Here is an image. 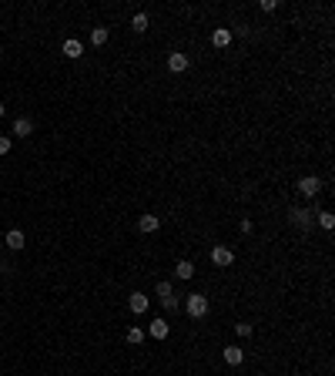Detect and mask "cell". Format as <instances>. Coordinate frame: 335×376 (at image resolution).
<instances>
[{
  "mask_svg": "<svg viewBox=\"0 0 335 376\" xmlns=\"http://www.w3.org/2000/svg\"><path fill=\"white\" fill-rule=\"evenodd\" d=\"M211 44H215V47H228V44H232V31H215L211 34Z\"/></svg>",
  "mask_w": 335,
  "mask_h": 376,
  "instance_id": "7c38bea8",
  "label": "cell"
},
{
  "mask_svg": "<svg viewBox=\"0 0 335 376\" xmlns=\"http://www.w3.org/2000/svg\"><path fill=\"white\" fill-rule=\"evenodd\" d=\"M128 343H131V346L144 343V333H141V329H137V326H131V329H128Z\"/></svg>",
  "mask_w": 335,
  "mask_h": 376,
  "instance_id": "2e32d148",
  "label": "cell"
},
{
  "mask_svg": "<svg viewBox=\"0 0 335 376\" xmlns=\"http://www.w3.org/2000/svg\"><path fill=\"white\" fill-rule=\"evenodd\" d=\"M298 192H302L305 195V198H315V195H319L322 192V182H319V178H302V182H298Z\"/></svg>",
  "mask_w": 335,
  "mask_h": 376,
  "instance_id": "7a4b0ae2",
  "label": "cell"
},
{
  "mask_svg": "<svg viewBox=\"0 0 335 376\" xmlns=\"http://www.w3.org/2000/svg\"><path fill=\"white\" fill-rule=\"evenodd\" d=\"M148 333H151L154 339H168V322H164V319H154V322H151V329H148Z\"/></svg>",
  "mask_w": 335,
  "mask_h": 376,
  "instance_id": "8fae6325",
  "label": "cell"
},
{
  "mask_svg": "<svg viewBox=\"0 0 335 376\" xmlns=\"http://www.w3.org/2000/svg\"><path fill=\"white\" fill-rule=\"evenodd\" d=\"M175 275H178V279H191V275H194V265L188 262V259H181V262L175 265Z\"/></svg>",
  "mask_w": 335,
  "mask_h": 376,
  "instance_id": "30bf717a",
  "label": "cell"
},
{
  "mask_svg": "<svg viewBox=\"0 0 335 376\" xmlns=\"http://www.w3.org/2000/svg\"><path fill=\"white\" fill-rule=\"evenodd\" d=\"M235 333H238L241 339H248V336H252V322H238V326H235Z\"/></svg>",
  "mask_w": 335,
  "mask_h": 376,
  "instance_id": "ac0fdd59",
  "label": "cell"
},
{
  "mask_svg": "<svg viewBox=\"0 0 335 376\" xmlns=\"http://www.w3.org/2000/svg\"><path fill=\"white\" fill-rule=\"evenodd\" d=\"M158 225H161V218H158V215H141L137 229H141V232H158Z\"/></svg>",
  "mask_w": 335,
  "mask_h": 376,
  "instance_id": "ba28073f",
  "label": "cell"
},
{
  "mask_svg": "<svg viewBox=\"0 0 335 376\" xmlns=\"http://www.w3.org/2000/svg\"><path fill=\"white\" fill-rule=\"evenodd\" d=\"M104 40H107V27H94V31H91V44H97V47H101Z\"/></svg>",
  "mask_w": 335,
  "mask_h": 376,
  "instance_id": "5bb4252c",
  "label": "cell"
},
{
  "mask_svg": "<svg viewBox=\"0 0 335 376\" xmlns=\"http://www.w3.org/2000/svg\"><path fill=\"white\" fill-rule=\"evenodd\" d=\"M7 152H10V138L4 135V138H0V155H7Z\"/></svg>",
  "mask_w": 335,
  "mask_h": 376,
  "instance_id": "44dd1931",
  "label": "cell"
},
{
  "mask_svg": "<svg viewBox=\"0 0 335 376\" xmlns=\"http://www.w3.org/2000/svg\"><path fill=\"white\" fill-rule=\"evenodd\" d=\"M319 225H322V229H332V225H335V215H332V212H319Z\"/></svg>",
  "mask_w": 335,
  "mask_h": 376,
  "instance_id": "e0dca14e",
  "label": "cell"
},
{
  "mask_svg": "<svg viewBox=\"0 0 335 376\" xmlns=\"http://www.w3.org/2000/svg\"><path fill=\"white\" fill-rule=\"evenodd\" d=\"M4 111H7V108H4V104H0V118H4Z\"/></svg>",
  "mask_w": 335,
  "mask_h": 376,
  "instance_id": "7402d4cb",
  "label": "cell"
},
{
  "mask_svg": "<svg viewBox=\"0 0 335 376\" xmlns=\"http://www.w3.org/2000/svg\"><path fill=\"white\" fill-rule=\"evenodd\" d=\"M168 67H171L175 74L188 71V54H171V57H168Z\"/></svg>",
  "mask_w": 335,
  "mask_h": 376,
  "instance_id": "5b68a950",
  "label": "cell"
},
{
  "mask_svg": "<svg viewBox=\"0 0 335 376\" xmlns=\"http://www.w3.org/2000/svg\"><path fill=\"white\" fill-rule=\"evenodd\" d=\"M131 27H134L137 34H144V31H148V14H134V20H131Z\"/></svg>",
  "mask_w": 335,
  "mask_h": 376,
  "instance_id": "9a60e30c",
  "label": "cell"
},
{
  "mask_svg": "<svg viewBox=\"0 0 335 376\" xmlns=\"http://www.w3.org/2000/svg\"><path fill=\"white\" fill-rule=\"evenodd\" d=\"M80 51H84V47H80V40H74V37L64 40V54L67 57H80Z\"/></svg>",
  "mask_w": 335,
  "mask_h": 376,
  "instance_id": "4fadbf2b",
  "label": "cell"
},
{
  "mask_svg": "<svg viewBox=\"0 0 335 376\" xmlns=\"http://www.w3.org/2000/svg\"><path fill=\"white\" fill-rule=\"evenodd\" d=\"M158 296H161V299L175 296V292H171V282H158Z\"/></svg>",
  "mask_w": 335,
  "mask_h": 376,
  "instance_id": "d6986e66",
  "label": "cell"
},
{
  "mask_svg": "<svg viewBox=\"0 0 335 376\" xmlns=\"http://www.w3.org/2000/svg\"><path fill=\"white\" fill-rule=\"evenodd\" d=\"M128 306H131V312H134V316H141V312H148V296H144V292H131Z\"/></svg>",
  "mask_w": 335,
  "mask_h": 376,
  "instance_id": "277c9868",
  "label": "cell"
},
{
  "mask_svg": "<svg viewBox=\"0 0 335 376\" xmlns=\"http://www.w3.org/2000/svg\"><path fill=\"white\" fill-rule=\"evenodd\" d=\"M4 242H7V248H14V252H17V248H24V232H20V229H10Z\"/></svg>",
  "mask_w": 335,
  "mask_h": 376,
  "instance_id": "52a82bcc",
  "label": "cell"
},
{
  "mask_svg": "<svg viewBox=\"0 0 335 376\" xmlns=\"http://www.w3.org/2000/svg\"><path fill=\"white\" fill-rule=\"evenodd\" d=\"M211 262L225 269V265L235 262V252H232V248H225V245H218V248H211Z\"/></svg>",
  "mask_w": 335,
  "mask_h": 376,
  "instance_id": "3957f363",
  "label": "cell"
},
{
  "mask_svg": "<svg viewBox=\"0 0 335 376\" xmlns=\"http://www.w3.org/2000/svg\"><path fill=\"white\" fill-rule=\"evenodd\" d=\"M241 360H245V353H241L238 346H225V363H232V366H238Z\"/></svg>",
  "mask_w": 335,
  "mask_h": 376,
  "instance_id": "9c48e42d",
  "label": "cell"
},
{
  "mask_svg": "<svg viewBox=\"0 0 335 376\" xmlns=\"http://www.w3.org/2000/svg\"><path fill=\"white\" fill-rule=\"evenodd\" d=\"M14 135H20V138L34 135V121H31V118H17V121H14Z\"/></svg>",
  "mask_w": 335,
  "mask_h": 376,
  "instance_id": "8992f818",
  "label": "cell"
},
{
  "mask_svg": "<svg viewBox=\"0 0 335 376\" xmlns=\"http://www.w3.org/2000/svg\"><path fill=\"white\" fill-rule=\"evenodd\" d=\"M161 303H164V309H168V312H175V309H178V299H175V296H168V299H161Z\"/></svg>",
  "mask_w": 335,
  "mask_h": 376,
  "instance_id": "ffe728a7",
  "label": "cell"
},
{
  "mask_svg": "<svg viewBox=\"0 0 335 376\" xmlns=\"http://www.w3.org/2000/svg\"><path fill=\"white\" fill-rule=\"evenodd\" d=\"M205 312H208V299L201 296V292H194V296H188V316H191V319H201Z\"/></svg>",
  "mask_w": 335,
  "mask_h": 376,
  "instance_id": "6da1fadb",
  "label": "cell"
}]
</instances>
